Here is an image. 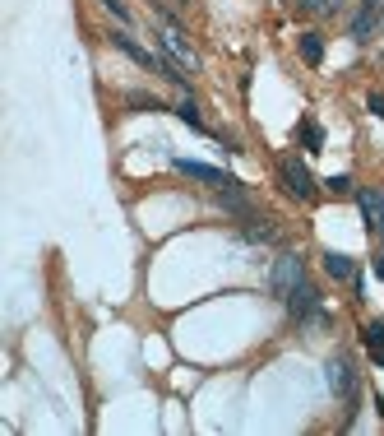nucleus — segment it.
Listing matches in <instances>:
<instances>
[{"instance_id":"19","label":"nucleus","mask_w":384,"mask_h":436,"mask_svg":"<svg viewBox=\"0 0 384 436\" xmlns=\"http://www.w3.org/2000/svg\"><path fill=\"white\" fill-rule=\"evenodd\" d=\"M371 116H384V98H371Z\"/></svg>"},{"instance_id":"14","label":"nucleus","mask_w":384,"mask_h":436,"mask_svg":"<svg viewBox=\"0 0 384 436\" xmlns=\"http://www.w3.org/2000/svg\"><path fill=\"white\" fill-rule=\"evenodd\" d=\"M371 28H375V14H371V5H366V10L352 19V37H357V42H366V37H371Z\"/></svg>"},{"instance_id":"13","label":"nucleus","mask_w":384,"mask_h":436,"mask_svg":"<svg viewBox=\"0 0 384 436\" xmlns=\"http://www.w3.org/2000/svg\"><path fill=\"white\" fill-rule=\"evenodd\" d=\"M176 116H181V121H186L190 125V130H209V125H204V116H199V107H195V102H181V107H176Z\"/></svg>"},{"instance_id":"15","label":"nucleus","mask_w":384,"mask_h":436,"mask_svg":"<svg viewBox=\"0 0 384 436\" xmlns=\"http://www.w3.org/2000/svg\"><path fill=\"white\" fill-rule=\"evenodd\" d=\"M361 339H366V348H384V320H366Z\"/></svg>"},{"instance_id":"5","label":"nucleus","mask_w":384,"mask_h":436,"mask_svg":"<svg viewBox=\"0 0 384 436\" xmlns=\"http://www.w3.org/2000/svg\"><path fill=\"white\" fill-rule=\"evenodd\" d=\"M176 163V172H186V177H195V181H209V186H231V177L222 168H209V163H195V158H172Z\"/></svg>"},{"instance_id":"17","label":"nucleus","mask_w":384,"mask_h":436,"mask_svg":"<svg viewBox=\"0 0 384 436\" xmlns=\"http://www.w3.org/2000/svg\"><path fill=\"white\" fill-rule=\"evenodd\" d=\"M306 10H315V14H329V10H338V0H301Z\"/></svg>"},{"instance_id":"18","label":"nucleus","mask_w":384,"mask_h":436,"mask_svg":"<svg viewBox=\"0 0 384 436\" xmlns=\"http://www.w3.org/2000/svg\"><path fill=\"white\" fill-rule=\"evenodd\" d=\"M102 5H107V10H111V14H116V19H121V23H125V19H130V10H125V0H102Z\"/></svg>"},{"instance_id":"21","label":"nucleus","mask_w":384,"mask_h":436,"mask_svg":"<svg viewBox=\"0 0 384 436\" xmlns=\"http://www.w3.org/2000/svg\"><path fill=\"white\" fill-rule=\"evenodd\" d=\"M366 5H371V10H375V5H380V0H366Z\"/></svg>"},{"instance_id":"16","label":"nucleus","mask_w":384,"mask_h":436,"mask_svg":"<svg viewBox=\"0 0 384 436\" xmlns=\"http://www.w3.org/2000/svg\"><path fill=\"white\" fill-rule=\"evenodd\" d=\"M324 186H329L333 195H352V177H347V172H338V177H329Z\"/></svg>"},{"instance_id":"4","label":"nucleus","mask_w":384,"mask_h":436,"mask_svg":"<svg viewBox=\"0 0 384 436\" xmlns=\"http://www.w3.org/2000/svg\"><path fill=\"white\" fill-rule=\"evenodd\" d=\"M283 181H287V190H292L297 200H310V195L319 190L315 177H310V168L301 163V158H287V163H283Z\"/></svg>"},{"instance_id":"7","label":"nucleus","mask_w":384,"mask_h":436,"mask_svg":"<svg viewBox=\"0 0 384 436\" xmlns=\"http://www.w3.org/2000/svg\"><path fill=\"white\" fill-rule=\"evenodd\" d=\"M329 390L338 394V399H347V394L357 390V371H352L347 358H333L329 362Z\"/></svg>"},{"instance_id":"3","label":"nucleus","mask_w":384,"mask_h":436,"mask_svg":"<svg viewBox=\"0 0 384 436\" xmlns=\"http://www.w3.org/2000/svg\"><path fill=\"white\" fill-rule=\"evenodd\" d=\"M158 42H162V51H167V56L176 61V66H186V70H199V56H195V46H190L186 37H181V28H176V23H167L162 33H158Z\"/></svg>"},{"instance_id":"1","label":"nucleus","mask_w":384,"mask_h":436,"mask_svg":"<svg viewBox=\"0 0 384 436\" xmlns=\"http://www.w3.org/2000/svg\"><path fill=\"white\" fill-rule=\"evenodd\" d=\"M283 306L292 311V320H297V325H306V320H319V325H324V311H319V288H315L310 279H301L297 288L287 292Z\"/></svg>"},{"instance_id":"11","label":"nucleus","mask_w":384,"mask_h":436,"mask_svg":"<svg viewBox=\"0 0 384 436\" xmlns=\"http://www.w3.org/2000/svg\"><path fill=\"white\" fill-rule=\"evenodd\" d=\"M301 144H306V154H319L324 149V130H319V121H301Z\"/></svg>"},{"instance_id":"10","label":"nucleus","mask_w":384,"mask_h":436,"mask_svg":"<svg viewBox=\"0 0 384 436\" xmlns=\"http://www.w3.org/2000/svg\"><path fill=\"white\" fill-rule=\"evenodd\" d=\"M301 56H306V66H319V61H324V37L319 33H301Z\"/></svg>"},{"instance_id":"8","label":"nucleus","mask_w":384,"mask_h":436,"mask_svg":"<svg viewBox=\"0 0 384 436\" xmlns=\"http://www.w3.org/2000/svg\"><path fill=\"white\" fill-rule=\"evenodd\" d=\"M111 46H121L125 56H130V61H139L143 70H158V61H162L158 51H148V46H139V42H134L130 33H111Z\"/></svg>"},{"instance_id":"6","label":"nucleus","mask_w":384,"mask_h":436,"mask_svg":"<svg viewBox=\"0 0 384 436\" xmlns=\"http://www.w3.org/2000/svg\"><path fill=\"white\" fill-rule=\"evenodd\" d=\"M357 204H361L366 213V228H375V232H384V190H357Z\"/></svg>"},{"instance_id":"20","label":"nucleus","mask_w":384,"mask_h":436,"mask_svg":"<svg viewBox=\"0 0 384 436\" xmlns=\"http://www.w3.org/2000/svg\"><path fill=\"white\" fill-rule=\"evenodd\" d=\"M380 237H384V232H380ZM375 274H380V279H384V256H380V260H375Z\"/></svg>"},{"instance_id":"2","label":"nucleus","mask_w":384,"mask_h":436,"mask_svg":"<svg viewBox=\"0 0 384 436\" xmlns=\"http://www.w3.org/2000/svg\"><path fill=\"white\" fill-rule=\"evenodd\" d=\"M301 279H306V265H301V256H278V260H274V274H269V292L283 302V297L297 288Z\"/></svg>"},{"instance_id":"9","label":"nucleus","mask_w":384,"mask_h":436,"mask_svg":"<svg viewBox=\"0 0 384 436\" xmlns=\"http://www.w3.org/2000/svg\"><path fill=\"white\" fill-rule=\"evenodd\" d=\"M324 274H329V279H357V265H352V256H343V251H324Z\"/></svg>"},{"instance_id":"22","label":"nucleus","mask_w":384,"mask_h":436,"mask_svg":"<svg viewBox=\"0 0 384 436\" xmlns=\"http://www.w3.org/2000/svg\"><path fill=\"white\" fill-rule=\"evenodd\" d=\"M181 5H186V0H181Z\"/></svg>"},{"instance_id":"12","label":"nucleus","mask_w":384,"mask_h":436,"mask_svg":"<svg viewBox=\"0 0 384 436\" xmlns=\"http://www.w3.org/2000/svg\"><path fill=\"white\" fill-rule=\"evenodd\" d=\"M241 237H245V242H274V228H264L260 223V218H245V228H241Z\"/></svg>"}]
</instances>
